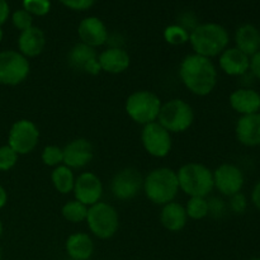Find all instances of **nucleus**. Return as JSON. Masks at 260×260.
Here are the masks:
<instances>
[{
	"mask_svg": "<svg viewBox=\"0 0 260 260\" xmlns=\"http://www.w3.org/2000/svg\"><path fill=\"white\" fill-rule=\"evenodd\" d=\"M88 206L83 205L81 202L74 200L68 201L65 205L61 207V215L68 222L70 223H81L85 222L86 216H88Z\"/></svg>",
	"mask_w": 260,
	"mask_h": 260,
	"instance_id": "obj_26",
	"label": "nucleus"
},
{
	"mask_svg": "<svg viewBox=\"0 0 260 260\" xmlns=\"http://www.w3.org/2000/svg\"><path fill=\"white\" fill-rule=\"evenodd\" d=\"M179 78L193 95L207 96L217 85L218 70L211 58L189 53L180 62Z\"/></svg>",
	"mask_w": 260,
	"mask_h": 260,
	"instance_id": "obj_1",
	"label": "nucleus"
},
{
	"mask_svg": "<svg viewBox=\"0 0 260 260\" xmlns=\"http://www.w3.org/2000/svg\"><path fill=\"white\" fill-rule=\"evenodd\" d=\"M22 5L33 17H45L51 10V0H22Z\"/></svg>",
	"mask_w": 260,
	"mask_h": 260,
	"instance_id": "obj_30",
	"label": "nucleus"
},
{
	"mask_svg": "<svg viewBox=\"0 0 260 260\" xmlns=\"http://www.w3.org/2000/svg\"><path fill=\"white\" fill-rule=\"evenodd\" d=\"M162 37L170 46H182L189 42V32L177 23L165 27Z\"/></svg>",
	"mask_w": 260,
	"mask_h": 260,
	"instance_id": "obj_28",
	"label": "nucleus"
},
{
	"mask_svg": "<svg viewBox=\"0 0 260 260\" xmlns=\"http://www.w3.org/2000/svg\"><path fill=\"white\" fill-rule=\"evenodd\" d=\"M235 136L245 147L260 146V113L240 116L235 124Z\"/></svg>",
	"mask_w": 260,
	"mask_h": 260,
	"instance_id": "obj_19",
	"label": "nucleus"
},
{
	"mask_svg": "<svg viewBox=\"0 0 260 260\" xmlns=\"http://www.w3.org/2000/svg\"><path fill=\"white\" fill-rule=\"evenodd\" d=\"M75 179L76 177L74 174V170L63 164L53 168L51 172V183L56 192H58L60 194L66 196L73 193Z\"/></svg>",
	"mask_w": 260,
	"mask_h": 260,
	"instance_id": "obj_25",
	"label": "nucleus"
},
{
	"mask_svg": "<svg viewBox=\"0 0 260 260\" xmlns=\"http://www.w3.org/2000/svg\"><path fill=\"white\" fill-rule=\"evenodd\" d=\"M85 222L91 235L99 240H109L119 230V215L116 207L103 201L88 208Z\"/></svg>",
	"mask_w": 260,
	"mask_h": 260,
	"instance_id": "obj_6",
	"label": "nucleus"
},
{
	"mask_svg": "<svg viewBox=\"0 0 260 260\" xmlns=\"http://www.w3.org/2000/svg\"><path fill=\"white\" fill-rule=\"evenodd\" d=\"M188 222V216L182 203L173 201L161 206L160 223L165 230L170 233H180Z\"/></svg>",
	"mask_w": 260,
	"mask_h": 260,
	"instance_id": "obj_23",
	"label": "nucleus"
},
{
	"mask_svg": "<svg viewBox=\"0 0 260 260\" xmlns=\"http://www.w3.org/2000/svg\"><path fill=\"white\" fill-rule=\"evenodd\" d=\"M177 24L182 25L183 28H185V29L190 33L198 24H200V23L197 22V19H196L193 13H183V14L180 15L179 22H178Z\"/></svg>",
	"mask_w": 260,
	"mask_h": 260,
	"instance_id": "obj_36",
	"label": "nucleus"
},
{
	"mask_svg": "<svg viewBox=\"0 0 260 260\" xmlns=\"http://www.w3.org/2000/svg\"><path fill=\"white\" fill-rule=\"evenodd\" d=\"M193 53L212 60L218 57L230 45V35L218 23H200L189 33V42Z\"/></svg>",
	"mask_w": 260,
	"mask_h": 260,
	"instance_id": "obj_2",
	"label": "nucleus"
},
{
	"mask_svg": "<svg viewBox=\"0 0 260 260\" xmlns=\"http://www.w3.org/2000/svg\"><path fill=\"white\" fill-rule=\"evenodd\" d=\"M250 200L254 207H255L260 212V180L259 182H256L255 185H254L253 190H251Z\"/></svg>",
	"mask_w": 260,
	"mask_h": 260,
	"instance_id": "obj_39",
	"label": "nucleus"
},
{
	"mask_svg": "<svg viewBox=\"0 0 260 260\" xmlns=\"http://www.w3.org/2000/svg\"><path fill=\"white\" fill-rule=\"evenodd\" d=\"M98 62L103 73L119 75L128 70L131 56L123 47H107L98 53Z\"/></svg>",
	"mask_w": 260,
	"mask_h": 260,
	"instance_id": "obj_18",
	"label": "nucleus"
},
{
	"mask_svg": "<svg viewBox=\"0 0 260 260\" xmlns=\"http://www.w3.org/2000/svg\"><path fill=\"white\" fill-rule=\"evenodd\" d=\"M259 38H260V29H259Z\"/></svg>",
	"mask_w": 260,
	"mask_h": 260,
	"instance_id": "obj_45",
	"label": "nucleus"
},
{
	"mask_svg": "<svg viewBox=\"0 0 260 260\" xmlns=\"http://www.w3.org/2000/svg\"><path fill=\"white\" fill-rule=\"evenodd\" d=\"M213 187L225 197H231L243 190L245 184V175L243 170L235 164L225 162L212 170Z\"/></svg>",
	"mask_w": 260,
	"mask_h": 260,
	"instance_id": "obj_12",
	"label": "nucleus"
},
{
	"mask_svg": "<svg viewBox=\"0 0 260 260\" xmlns=\"http://www.w3.org/2000/svg\"><path fill=\"white\" fill-rule=\"evenodd\" d=\"M259 113H260V109H259Z\"/></svg>",
	"mask_w": 260,
	"mask_h": 260,
	"instance_id": "obj_47",
	"label": "nucleus"
},
{
	"mask_svg": "<svg viewBox=\"0 0 260 260\" xmlns=\"http://www.w3.org/2000/svg\"><path fill=\"white\" fill-rule=\"evenodd\" d=\"M3 38H4V30H3V27L0 25V43H2Z\"/></svg>",
	"mask_w": 260,
	"mask_h": 260,
	"instance_id": "obj_42",
	"label": "nucleus"
},
{
	"mask_svg": "<svg viewBox=\"0 0 260 260\" xmlns=\"http://www.w3.org/2000/svg\"><path fill=\"white\" fill-rule=\"evenodd\" d=\"M40 142V129L37 124L27 118L15 121L8 132V145L18 155H28L36 150Z\"/></svg>",
	"mask_w": 260,
	"mask_h": 260,
	"instance_id": "obj_9",
	"label": "nucleus"
},
{
	"mask_svg": "<svg viewBox=\"0 0 260 260\" xmlns=\"http://www.w3.org/2000/svg\"><path fill=\"white\" fill-rule=\"evenodd\" d=\"M63 165L73 170H80L88 167L94 157V146L88 139L78 137L69 141L62 147Z\"/></svg>",
	"mask_w": 260,
	"mask_h": 260,
	"instance_id": "obj_15",
	"label": "nucleus"
},
{
	"mask_svg": "<svg viewBox=\"0 0 260 260\" xmlns=\"http://www.w3.org/2000/svg\"><path fill=\"white\" fill-rule=\"evenodd\" d=\"M103 192V183L95 173L83 172L76 177L73 189L74 198L83 205L90 207L101 202Z\"/></svg>",
	"mask_w": 260,
	"mask_h": 260,
	"instance_id": "obj_13",
	"label": "nucleus"
},
{
	"mask_svg": "<svg viewBox=\"0 0 260 260\" xmlns=\"http://www.w3.org/2000/svg\"><path fill=\"white\" fill-rule=\"evenodd\" d=\"M95 245L89 234L78 231L68 236L65 241V251L69 259L89 260L93 256Z\"/></svg>",
	"mask_w": 260,
	"mask_h": 260,
	"instance_id": "obj_22",
	"label": "nucleus"
},
{
	"mask_svg": "<svg viewBox=\"0 0 260 260\" xmlns=\"http://www.w3.org/2000/svg\"><path fill=\"white\" fill-rule=\"evenodd\" d=\"M140 139H141L142 147L150 156L164 159L172 152V134L167 131L157 121L142 126Z\"/></svg>",
	"mask_w": 260,
	"mask_h": 260,
	"instance_id": "obj_10",
	"label": "nucleus"
},
{
	"mask_svg": "<svg viewBox=\"0 0 260 260\" xmlns=\"http://www.w3.org/2000/svg\"><path fill=\"white\" fill-rule=\"evenodd\" d=\"M68 63L73 70L88 75H98L102 73L98 62V52L95 48L78 42L69 50Z\"/></svg>",
	"mask_w": 260,
	"mask_h": 260,
	"instance_id": "obj_14",
	"label": "nucleus"
},
{
	"mask_svg": "<svg viewBox=\"0 0 260 260\" xmlns=\"http://www.w3.org/2000/svg\"><path fill=\"white\" fill-rule=\"evenodd\" d=\"M10 17V7L7 0H0V25L3 27Z\"/></svg>",
	"mask_w": 260,
	"mask_h": 260,
	"instance_id": "obj_38",
	"label": "nucleus"
},
{
	"mask_svg": "<svg viewBox=\"0 0 260 260\" xmlns=\"http://www.w3.org/2000/svg\"><path fill=\"white\" fill-rule=\"evenodd\" d=\"M208 200V216H212L215 218L222 217L228 211V203L221 200L220 197L207 198Z\"/></svg>",
	"mask_w": 260,
	"mask_h": 260,
	"instance_id": "obj_34",
	"label": "nucleus"
},
{
	"mask_svg": "<svg viewBox=\"0 0 260 260\" xmlns=\"http://www.w3.org/2000/svg\"><path fill=\"white\" fill-rule=\"evenodd\" d=\"M218 68L226 75L233 76V78H240L249 73L250 57L238 50L235 46L228 47L218 56Z\"/></svg>",
	"mask_w": 260,
	"mask_h": 260,
	"instance_id": "obj_17",
	"label": "nucleus"
},
{
	"mask_svg": "<svg viewBox=\"0 0 260 260\" xmlns=\"http://www.w3.org/2000/svg\"><path fill=\"white\" fill-rule=\"evenodd\" d=\"M248 260H260V258H250V259H248Z\"/></svg>",
	"mask_w": 260,
	"mask_h": 260,
	"instance_id": "obj_44",
	"label": "nucleus"
},
{
	"mask_svg": "<svg viewBox=\"0 0 260 260\" xmlns=\"http://www.w3.org/2000/svg\"><path fill=\"white\" fill-rule=\"evenodd\" d=\"M8 203V192L2 184H0V210L4 208Z\"/></svg>",
	"mask_w": 260,
	"mask_h": 260,
	"instance_id": "obj_40",
	"label": "nucleus"
},
{
	"mask_svg": "<svg viewBox=\"0 0 260 260\" xmlns=\"http://www.w3.org/2000/svg\"><path fill=\"white\" fill-rule=\"evenodd\" d=\"M193 107L184 99L174 98L162 103L157 122L170 134H183L194 122Z\"/></svg>",
	"mask_w": 260,
	"mask_h": 260,
	"instance_id": "obj_7",
	"label": "nucleus"
},
{
	"mask_svg": "<svg viewBox=\"0 0 260 260\" xmlns=\"http://www.w3.org/2000/svg\"><path fill=\"white\" fill-rule=\"evenodd\" d=\"M58 2L74 12H85L95 4L96 0H58Z\"/></svg>",
	"mask_w": 260,
	"mask_h": 260,
	"instance_id": "obj_35",
	"label": "nucleus"
},
{
	"mask_svg": "<svg viewBox=\"0 0 260 260\" xmlns=\"http://www.w3.org/2000/svg\"><path fill=\"white\" fill-rule=\"evenodd\" d=\"M19 155L9 146L3 145L0 146V172H9L17 165Z\"/></svg>",
	"mask_w": 260,
	"mask_h": 260,
	"instance_id": "obj_31",
	"label": "nucleus"
},
{
	"mask_svg": "<svg viewBox=\"0 0 260 260\" xmlns=\"http://www.w3.org/2000/svg\"><path fill=\"white\" fill-rule=\"evenodd\" d=\"M3 233H4V225H3V221L0 220V239H2Z\"/></svg>",
	"mask_w": 260,
	"mask_h": 260,
	"instance_id": "obj_41",
	"label": "nucleus"
},
{
	"mask_svg": "<svg viewBox=\"0 0 260 260\" xmlns=\"http://www.w3.org/2000/svg\"><path fill=\"white\" fill-rule=\"evenodd\" d=\"M66 260H73V259H66Z\"/></svg>",
	"mask_w": 260,
	"mask_h": 260,
	"instance_id": "obj_46",
	"label": "nucleus"
},
{
	"mask_svg": "<svg viewBox=\"0 0 260 260\" xmlns=\"http://www.w3.org/2000/svg\"><path fill=\"white\" fill-rule=\"evenodd\" d=\"M46 43L47 40L45 32L35 25L20 32L17 40L18 51L28 60L42 55L46 48Z\"/></svg>",
	"mask_w": 260,
	"mask_h": 260,
	"instance_id": "obj_20",
	"label": "nucleus"
},
{
	"mask_svg": "<svg viewBox=\"0 0 260 260\" xmlns=\"http://www.w3.org/2000/svg\"><path fill=\"white\" fill-rule=\"evenodd\" d=\"M12 24L15 29H18L19 32L28 29V28L33 27V15H30L27 10L17 9L15 12H13L12 17Z\"/></svg>",
	"mask_w": 260,
	"mask_h": 260,
	"instance_id": "obj_32",
	"label": "nucleus"
},
{
	"mask_svg": "<svg viewBox=\"0 0 260 260\" xmlns=\"http://www.w3.org/2000/svg\"><path fill=\"white\" fill-rule=\"evenodd\" d=\"M30 74V62L18 50L0 51V85L17 86Z\"/></svg>",
	"mask_w": 260,
	"mask_h": 260,
	"instance_id": "obj_8",
	"label": "nucleus"
},
{
	"mask_svg": "<svg viewBox=\"0 0 260 260\" xmlns=\"http://www.w3.org/2000/svg\"><path fill=\"white\" fill-rule=\"evenodd\" d=\"M249 73H250L254 78L260 80V50L256 53H254V55L250 57V68H249Z\"/></svg>",
	"mask_w": 260,
	"mask_h": 260,
	"instance_id": "obj_37",
	"label": "nucleus"
},
{
	"mask_svg": "<svg viewBox=\"0 0 260 260\" xmlns=\"http://www.w3.org/2000/svg\"><path fill=\"white\" fill-rule=\"evenodd\" d=\"M229 103L233 111L240 116L258 113L260 109V93L249 86L238 88L230 94Z\"/></svg>",
	"mask_w": 260,
	"mask_h": 260,
	"instance_id": "obj_21",
	"label": "nucleus"
},
{
	"mask_svg": "<svg viewBox=\"0 0 260 260\" xmlns=\"http://www.w3.org/2000/svg\"><path fill=\"white\" fill-rule=\"evenodd\" d=\"M144 177L136 168L127 167L112 177L111 193L118 201H131L142 190Z\"/></svg>",
	"mask_w": 260,
	"mask_h": 260,
	"instance_id": "obj_11",
	"label": "nucleus"
},
{
	"mask_svg": "<svg viewBox=\"0 0 260 260\" xmlns=\"http://www.w3.org/2000/svg\"><path fill=\"white\" fill-rule=\"evenodd\" d=\"M41 160L48 168H56L63 164V151L62 147L57 145H47L43 147Z\"/></svg>",
	"mask_w": 260,
	"mask_h": 260,
	"instance_id": "obj_29",
	"label": "nucleus"
},
{
	"mask_svg": "<svg viewBox=\"0 0 260 260\" xmlns=\"http://www.w3.org/2000/svg\"><path fill=\"white\" fill-rule=\"evenodd\" d=\"M228 208L235 215H243V213L246 212V208H248V198L241 192L238 193V194L231 196V197H229Z\"/></svg>",
	"mask_w": 260,
	"mask_h": 260,
	"instance_id": "obj_33",
	"label": "nucleus"
},
{
	"mask_svg": "<svg viewBox=\"0 0 260 260\" xmlns=\"http://www.w3.org/2000/svg\"><path fill=\"white\" fill-rule=\"evenodd\" d=\"M161 106L162 102L156 93L141 89L127 96L124 111L135 123L145 126L157 121Z\"/></svg>",
	"mask_w": 260,
	"mask_h": 260,
	"instance_id": "obj_5",
	"label": "nucleus"
},
{
	"mask_svg": "<svg viewBox=\"0 0 260 260\" xmlns=\"http://www.w3.org/2000/svg\"><path fill=\"white\" fill-rule=\"evenodd\" d=\"M188 218L194 221L203 220L208 216L207 197H189L184 206Z\"/></svg>",
	"mask_w": 260,
	"mask_h": 260,
	"instance_id": "obj_27",
	"label": "nucleus"
},
{
	"mask_svg": "<svg viewBox=\"0 0 260 260\" xmlns=\"http://www.w3.org/2000/svg\"><path fill=\"white\" fill-rule=\"evenodd\" d=\"M235 47L248 55L249 57L256 53L260 50L259 28L251 23H245L238 27L234 36Z\"/></svg>",
	"mask_w": 260,
	"mask_h": 260,
	"instance_id": "obj_24",
	"label": "nucleus"
},
{
	"mask_svg": "<svg viewBox=\"0 0 260 260\" xmlns=\"http://www.w3.org/2000/svg\"><path fill=\"white\" fill-rule=\"evenodd\" d=\"M80 42L93 48L102 47L108 42L109 32L103 20L98 17H85L78 25Z\"/></svg>",
	"mask_w": 260,
	"mask_h": 260,
	"instance_id": "obj_16",
	"label": "nucleus"
},
{
	"mask_svg": "<svg viewBox=\"0 0 260 260\" xmlns=\"http://www.w3.org/2000/svg\"><path fill=\"white\" fill-rule=\"evenodd\" d=\"M0 260H3V251H2V248H0Z\"/></svg>",
	"mask_w": 260,
	"mask_h": 260,
	"instance_id": "obj_43",
	"label": "nucleus"
},
{
	"mask_svg": "<svg viewBox=\"0 0 260 260\" xmlns=\"http://www.w3.org/2000/svg\"><path fill=\"white\" fill-rule=\"evenodd\" d=\"M142 192L150 202L156 206L173 202L180 192L177 172L168 167H159L150 170L146 177H144Z\"/></svg>",
	"mask_w": 260,
	"mask_h": 260,
	"instance_id": "obj_3",
	"label": "nucleus"
},
{
	"mask_svg": "<svg viewBox=\"0 0 260 260\" xmlns=\"http://www.w3.org/2000/svg\"><path fill=\"white\" fill-rule=\"evenodd\" d=\"M179 190L188 197H208L213 187L212 170L201 162H187L177 170Z\"/></svg>",
	"mask_w": 260,
	"mask_h": 260,
	"instance_id": "obj_4",
	"label": "nucleus"
}]
</instances>
